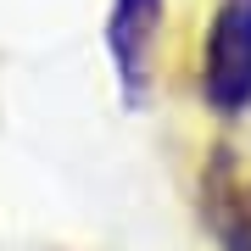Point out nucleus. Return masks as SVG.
<instances>
[{"label": "nucleus", "mask_w": 251, "mask_h": 251, "mask_svg": "<svg viewBox=\"0 0 251 251\" xmlns=\"http://www.w3.org/2000/svg\"><path fill=\"white\" fill-rule=\"evenodd\" d=\"M156 11H162V0H117L112 6V50L123 62V73L140 67L145 39L156 34Z\"/></svg>", "instance_id": "f03ea898"}, {"label": "nucleus", "mask_w": 251, "mask_h": 251, "mask_svg": "<svg viewBox=\"0 0 251 251\" xmlns=\"http://www.w3.org/2000/svg\"><path fill=\"white\" fill-rule=\"evenodd\" d=\"M201 95L218 117H240L251 106V0H218L201 50Z\"/></svg>", "instance_id": "f257e3e1"}]
</instances>
